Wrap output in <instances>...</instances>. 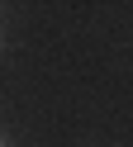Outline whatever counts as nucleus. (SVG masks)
Listing matches in <instances>:
<instances>
[{
  "instance_id": "obj_1",
  "label": "nucleus",
  "mask_w": 133,
  "mask_h": 147,
  "mask_svg": "<svg viewBox=\"0 0 133 147\" xmlns=\"http://www.w3.org/2000/svg\"><path fill=\"white\" fill-rule=\"evenodd\" d=\"M0 147H5V133H0Z\"/></svg>"
}]
</instances>
